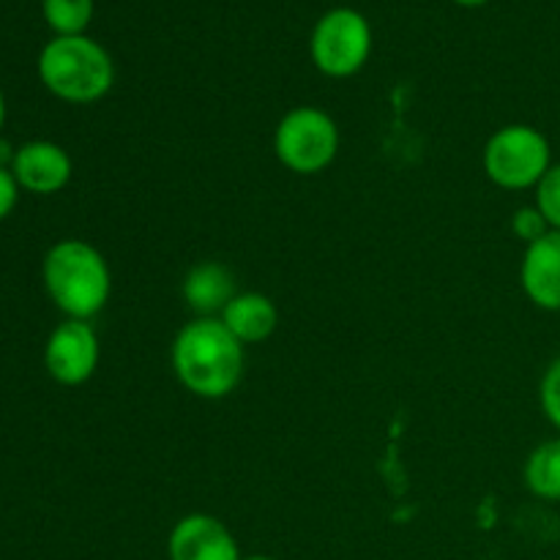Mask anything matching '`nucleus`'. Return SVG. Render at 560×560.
Here are the masks:
<instances>
[{"label":"nucleus","instance_id":"f257e3e1","mask_svg":"<svg viewBox=\"0 0 560 560\" xmlns=\"http://www.w3.org/2000/svg\"><path fill=\"white\" fill-rule=\"evenodd\" d=\"M173 372L180 386L200 399H224L244 375V345L219 317H195L175 334Z\"/></svg>","mask_w":560,"mask_h":560},{"label":"nucleus","instance_id":"f03ea898","mask_svg":"<svg viewBox=\"0 0 560 560\" xmlns=\"http://www.w3.org/2000/svg\"><path fill=\"white\" fill-rule=\"evenodd\" d=\"M44 290L71 320H91L107 306L113 273L96 246L82 238H63L42 260Z\"/></svg>","mask_w":560,"mask_h":560},{"label":"nucleus","instance_id":"7ed1b4c3","mask_svg":"<svg viewBox=\"0 0 560 560\" xmlns=\"http://www.w3.org/2000/svg\"><path fill=\"white\" fill-rule=\"evenodd\" d=\"M38 80L60 102L93 104L113 88L115 63L93 38L55 36L38 55Z\"/></svg>","mask_w":560,"mask_h":560},{"label":"nucleus","instance_id":"20e7f679","mask_svg":"<svg viewBox=\"0 0 560 560\" xmlns=\"http://www.w3.org/2000/svg\"><path fill=\"white\" fill-rule=\"evenodd\" d=\"M481 164H485L487 178L501 189H536V184L552 167V145L545 131L536 126L509 124L487 140Z\"/></svg>","mask_w":560,"mask_h":560},{"label":"nucleus","instance_id":"39448f33","mask_svg":"<svg viewBox=\"0 0 560 560\" xmlns=\"http://www.w3.org/2000/svg\"><path fill=\"white\" fill-rule=\"evenodd\" d=\"M273 153L295 175L326 173L339 153L337 120L320 107H293L273 129Z\"/></svg>","mask_w":560,"mask_h":560},{"label":"nucleus","instance_id":"423d86ee","mask_svg":"<svg viewBox=\"0 0 560 560\" xmlns=\"http://www.w3.org/2000/svg\"><path fill=\"white\" fill-rule=\"evenodd\" d=\"M310 52L320 74L334 80L359 74L372 52L370 22L353 9H331L317 20Z\"/></svg>","mask_w":560,"mask_h":560},{"label":"nucleus","instance_id":"0eeeda50","mask_svg":"<svg viewBox=\"0 0 560 560\" xmlns=\"http://www.w3.org/2000/svg\"><path fill=\"white\" fill-rule=\"evenodd\" d=\"M98 337L88 320H71L66 317L63 323L52 328L44 348V366L49 377L60 386H82L93 377L98 366Z\"/></svg>","mask_w":560,"mask_h":560},{"label":"nucleus","instance_id":"6e6552de","mask_svg":"<svg viewBox=\"0 0 560 560\" xmlns=\"http://www.w3.org/2000/svg\"><path fill=\"white\" fill-rule=\"evenodd\" d=\"M170 560H241L238 541L213 514H186L167 536Z\"/></svg>","mask_w":560,"mask_h":560},{"label":"nucleus","instance_id":"1a4fd4ad","mask_svg":"<svg viewBox=\"0 0 560 560\" xmlns=\"http://www.w3.org/2000/svg\"><path fill=\"white\" fill-rule=\"evenodd\" d=\"M74 173L71 156L63 145L52 140H31L16 148L14 162H11V175L20 184V189L31 195L47 197L58 195L66 189Z\"/></svg>","mask_w":560,"mask_h":560},{"label":"nucleus","instance_id":"9d476101","mask_svg":"<svg viewBox=\"0 0 560 560\" xmlns=\"http://www.w3.org/2000/svg\"><path fill=\"white\" fill-rule=\"evenodd\" d=\"M520 288L525 299L545 312H560V233L550 230L545 238L525 246L520 262Z\"/></svg>","mask_w":560,"mask_h":560},{"label":"nucleus","instance_id":"9b49d317","mask_svg":"<svg viewBox=\"0 0 560 560\" xmlns=\"http://www.w3.org/2000/svg\"><path fill=\"white\" fill-rule=\"evenodd\" d=\"M235 295L233 271L217 260L197 262L184 277V301L197 317H219Z\"/></svg>","mask_w":560,"mask_h":560},{"label":"nucleus","instance_id":"f8f14e48","mask_svg":"<svg viewBox=\"0 0 560 560\" xmlns=\"http://www.w3.org/2000/svg\"><path fill=\"white\" fill-rule=\"evenodd\" d=\"M219 320L228 326V331L233 334L241 345H260L277 331L279 310L268 295L246 290V293H238L228 306H224Z\"/></svg>","mask_w":560,"mask_h":560},{"label":"nucleus","instance_id":"ddd939ff","mask_svg":"<svg viewBox=\"0 0 560 560\" xmlns=\"http://www.w3.org/2000/svg\"><path fill=\"white\" fill-rule=\"evenodd\" d=\"M523 481L539 501L560 503V435L539 443L523 465Z\"/></svg>","mask_w":560,"mask_h":560},{"label":"nucleus","instance_id":"4468645a","mask_svg":"<svg viewBox=\"0 0 560 560\" xmlns=\"http://www.w3.org/2000/svg\"><path fill=\"white\" fill-rule=\"evenodd\" d=\"M42 14L55 36H85L93 20V0H42Z\"/></svg>","mask_w":560,"mask_h":560},{"label":"nucleus","instance_id":"2eb2a0df","mask_svg":"<svg viewBox=\"0 0 560 560\" xmlns=\"http://www.w3.org/2000/svg\"><path fill=\"white\" fill-rule=\"evenodd\" d=\"M534 206L539 208L541 217L547 219L550 230H558L560 233V162H552V167L547 170L545 178L536 184Z\"/></svg>","mask_w":560,"mask_h":560},{"label":"nucleus","instance_id":"dca6fc26","mask_svg":"<svg viewBox=\"0 0 560 560\" xmlns=\"http://www.w3.org/2000/svg\"><path fill=\"white\" fill-rule=\"evenodd\" d=\"M539 405L545 419L560 432V353L550 361L539 383Z\"/></svg>","mask_w":560,"mask_h":560},{"label":"nucleus","instance_id":"f3484780","mask_svg":"<svg viewBox=\"0 0 560 560\" xmlns=\"http://www.w3.org/2000/svg\"><path fill=\"white\" fill-rule=\"evenodd\" d=\"M550 233V224L547 219L541 217V211L536 206H523L514 211L512 217V235L520 241V244L530 246L536 244L539 238Z\"/></svg>","mask_w":560,"mask_h":560},{"label":"nucleus","instance_id":"a211bd4d","mask_svg":"<svg viewBox=\"0 0 560 560\" xmlns=\"http://www.w3.org/2000/svg\"><path fill=\"white\" fill-rule=\"evenodd\" d=\"M16 200H20V184H16L9 167H0V222L11 217Z\"/></svg>","mask_w":560,"mask_h":560},{"label":"nucleus","instance_id":"6ab92c4d","mask_svg":"<svg viewBox=\"0 0 560 560\" xmlns=\"http://www.w3.org/2000/svg\"><path fill=\"white\" fill-rule=\"evenodd\" d=\"M14 153H16V148H11V142L0 140V167H9L11 170V162H14Z\"/></svg>","mask_w":560,"mask_h":560},{"label":"nucleus","instance_id":"aec40b11","mask_svg":"<svg viewBox=\"0 0 560 560\" xmlns=\"http://www.w3.org/2000/svg\"><path fill=\"white\" fill-rule=\"evenodd\" d=\"M454 3L465 5V9H476V5H485L487 0H454Z\"/></svg>","mask_w":560,"mask_h":560},{"label":"nucleus","instance_id":"412c9836","mask_svg":"<svg viewBox=\"0 0 560 560\" xmlns=\"http://www.w3.org/2000/svg\"><path fill=\"white\" fill-rule=\"evenodd\" d=\"M3 124H5V96L3 91H0V129H3Z\"/></svg>","mask_w":560,"mask_h":560},{"label":"nucleus","instance_id":"4be33fe9","mask_svg":"<svg viewBox=\"0 0 560 560\" xmlns=\"http://www.w3.org/2000/svg\"><path fill=\"white\" fill-rule=\"evenodd\" d=\"M241 560H277V558H271V556H246V558H241Z\"/></svg>","mask_w":560,"mask_h":560}]
</instances>
